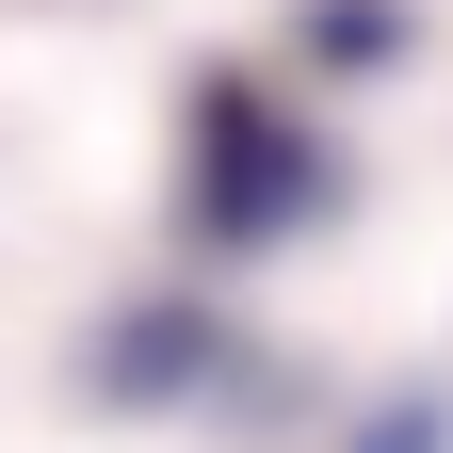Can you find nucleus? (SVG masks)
<instances>
[]
</instances>
